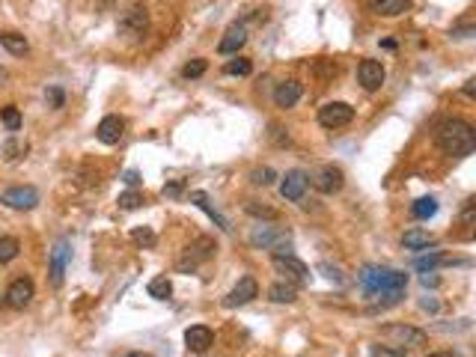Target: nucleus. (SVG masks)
I'll return each instance as SVG.
<instances>
[{"mask_svg":"<svg viewBox=\"0 0 476 357\" xmlns=\"http://www.w3.org/2000/svg\"><path fill=\"white\" fill-rule=\"evenodd\" d=\"M357 81H360L363 89H381L384 84V66L378 60H360V66H357Z\"/></svg>","mask_w":476,"mask_h":357,"instance_id":"1a4fd4ad","label":"nucleus"},{"mask_svg":"<svg viewBox=\"0 0 476 357\" xmlns=\"http://www.w3.org/2000/svg\"><path fill=\"white\" fill-rule=\"evenodd\" d=\"M146 24H149L146 9L134 6V9H128V12L122 15V21H119V30H122V33H134V36H140L143 30H146Z\"/></svg>","mask_w":476,"mask_h":357,"instance_id":"f3484780","label":"nucleus"},{"mask_svg":"<svg viewBox=\"0 0 476 357\" xmlns=\"http://www.w3.org/2000/svg\"><path fill=\"white\" fill-rule=\"evenodd\" d=\"M0 203L6 208H15V212H30V208L39 205V191L30 185H18V187H9V191L0 194Z\"/></svg>","mask_w":476,"mask_h":357,"instance_id":"20e7f679","label":"nucleus"},{"mask_svg":"<svg viewBox=\"0 0 476 357\" xmlns=\"http://www.w3.org/2000/svg\"><path fill=\"white\" fill-rule=\"evenodd\" d=\"M191 203H194V205H200L203 212H205L208 217H212V221H214L217 226H221L223 232H230V221H226V217L212 205V200H208V194H203V191H191Z\"/></svg>","mask_w":476,"mask_h":357,"instance_id":"aec40b11","label":"nucleus"},{"mask_svg":"<svg viewBox=\"0 0 476 357\" xmlns=\"http://www.w3.org/2000/svg\"><path fill=\"white\" fill-rule=\"evenodd\" d=\"M247 212H250V214H256V217H271V221H274V217H277V212H271V208H259V205H253V203H247Z\"/></svg>","mask_w":476,"mask_h":357,"instance_id":"4c0bfd02","label":"nucleus"},{"mask_svg":"<svg viewBox=\"0 0 476 357\" xmlns=\"http://www.w3.org/2000/svg\"><path fill=\"white\" fill-rule=\"evenodd\" d=\"M369 9L375 15H384V18H396L402 12L411 9V0H369Z\"/></svg>","mask_w":476,"mask_h":357,"instance_id":"6ab92c4d","label":"nucleus"},{"mask_svg":"<svg viewBox=\"0 0 476 357\" xmlns=\"http://www.w3.org/2000/svg\"><path fill=\"white\" fill-rule=\"evenodd\" d=\"M461 221H464V223H470V221H473V200H470L468 205H464V212H461Z\"/></svg>","mask_w":476,"mask_h":357,"instance_id":"c03bdc74","label":"nucleus"},{"mask_svg":"<svg viewBox=\"0 0 476 357\" xmlns=\"http://www.w3.org/2000/svg\"><path fill=\"white\" fill-rule=\"evenodd\" d=\"M301 84L298 81H283V84H277L274 89V104L277 107H295L298 102H301Z\"/></svg>","mask_w":476,"mask_h":357,"instance_id":"2eb2a0df","label":"nucleus"},{"mask_svg":"<svg viewBox=\"0 0 476 357\" xmlns=\"http://www.w3.org/2000/svg\"><path fill=\"white\" fill-rule=\"evenodd\" d=\"M66 259H68V244L60 241L51 250V286H63V274H66Z\"/></svg>","mask_w":476,"mask_h":357,"instance_id":"a211bd4d","label":"nucleus"},{"mask_svg":"<svg viewBox=\"0 0 476 357\" xmlns=\"http://www.w3.org/2000/svg\"><path fill=\"white\" fill-rule=\"evenodd\" d=\"M214 250H217V247H214V241H212V238H196V241H194V244L185 250V256H182V259H178V271H194V268L200 265V262L212 259V256H214Z\"/></svg>","mask_w":476,"mask_h":357,"instance_id":"423d86ee","label":"nucleus"},{"mask_svg":"<svg viewBox=\"0 0 476 357\" xmlns=\"http://www.w3.org/2000/svg\"><path fill=\"white\" fill-rule=\"evenodd\" d=\"M274 268H277V274H283V280L286 283H292V286H301L310 280V268H306L301 259H295L292 253H274Z\"/></svg>","mask_w":476,"mask_h":357,"instance_id":"7ed1b4c3","label":"nucleus"},{"mask_svg":"<svg viewBox=\"0 0 476 357\" xmlns=\"http://www.w3.org/2000/svg\"><path fill=\"white\" fill-rule=\"evenodd\" d=\"M143 205V194L137 191H125L122 196H119V208H125V212H134V208Z\"/></svg>","mask_w":476,"mask_h":357,"instance_id":"7c9ffc66","label":"nucleus"},{"mask_svg":"<svg viewBox=\"0 0 476 357\" xmlns=\"http://www.w3.org/2000/svg\"><path fill=\"white\" fill-rule=\"evenodd\" d=\"M274 178H277V173L271 170V167H256V170L250 173V182L253 185H262V187L274 185Z\"/></svg>","mask_w":476,"mask_h":357,"instance_id":"c756f323","label":"nucleus"},{"mask_svg":"<svg viewBox=\"0 0 476 357\" xmlns=\"http://www.w3.org/2000/svg\"><path fill=\"white\" fill-rule=\"evenodd\" d=\"M277 238H280V230H274V226H256L253 235H250V241L256 247H271Z\"/></svg>","mask_w":476,"mask_h":357,"instance_id":"a878e982","label":"nucleus"},{"mask_svg":"<svg viewBox=\"0 0 476 357\" xmlns=\"http://www.w3.org/2000/svg\"><path fill=\"white\" fill-rule=\"evenodd\" d=\"M402 244H405V250H425V247L434 244V238L423 230H408L402 235Z\"/></svg>","mask_w":476,"mask_h":357,"instance_id":"412c9836","label":"nucleus"},{"mask_svg":"<svg viewBox=\"0 0 476 357\" xmlns=\"http://www.w3.org/2000/svg\"><path fill=\"white\" fill-rule=\"evenodd\" d=\"M18 250H21V244H18V238L12 235H3L0 238V265H6V262H12Z\"/></svg>","mask_w":476,"mask_h":357,"instance_id":"bb28decb","label":"nucleus"},{"mask_svg":"<svg viewBox=\"0 0 476 357\" xmlns=\"http://www.w3.org/2000/svg\"><path fill=\"white\" fill-rule=\"evenodd\" d=\"M268 298H271L274 304H295L298 301V292L292 283H274L271 289H268Z\"/></svg>","mask_w":476,"mask_h":357,"instance_id":"4be33fe9","label":"nucleus"},{"mask_svg":"<svg viewBox=\"0 0 476 357\" xmlns=\"http://www.w3.org/2000/svg\"><path fill=\"white\" fill-rule=\"evenodd\" d=\"M250 60H244V57H238V60H230V63H226L223 66V72L226 75H238V77H247V75H250Z\"/></svg>","mask_w":476,"mask_h":357,"instance_id":"c85d7f7f","label":"nucleus"},{"mask_svg":"<svg viewBox=\"0 0 476 357\" xmlns=\"http://www.w3.org/2000/svg\"><path fill=\"white\" fill-rule=\"evenodd\" d=\"M33 295H36L33 280H30V277H18V280H12L6 289V304L12 306V310H24V306L33 301Z\"/></svg>","mask_w":476,"mask_h":357,"instance_id":"6e6552de","label":"nucleus"},{"mask_svg":"<svg viewBox=\"0 0 476 357\" xmlns=\"http://www.w3.org/2000/svg\"><path fill=\"white\" fill-rule=\"evenodd\" d=\"M128 357H146V354H128Z\"/></svg>","mask_w":476,"mask_h":357,"instance_id":"09e8293b","label":"nucleus"},{"mask_svg":"<svg viewBox=\"0 0 476 357\" xmlns=\"http://www.w3.org/2000/svg\"><path fill=\"white\" fill-rule=\"evenodd\" d=\"M122 182L134 187V185H140V176H137V170H125V173H122Z\"/></svg>","mask_w":476,"mask_h":357,"instance_id":"79ce46f5","label":"nucleus"},{"mask_svg":"<svg viewBox=\"0 0 476 357\" xmlns=\"http://www.w3.org/2000/svg\"><path fill=\"white\" fill-rule=\"evenodd\" d=\"M420 306H423V310H438V301H429V298H423Z\"/></svg>","mask_w":476,"mask_h":357,"instance_id":"49530a36","label":"nucleus"},{"mask_svg":"<svg viewBox=\"0 0 476 357\" xmlns=\"http://www.w3.org/2000/svg\"><path fill=\"white\" fill-rule=\"evenodd\" d=\"M360 289L366 298L378 301L381 306H393L405 298V289H408V274L393 271V268H381V265H366L360 274Z\"/></svg>","mask_w":476,"mask_h":357,"instance_id":"f257e3e1","label":"nucleus"},{"mask_svg":"<svg viewBox=\"0 0 476 357\" xmlns=\"http://www.w3.org/2000/svg\"><path fill=\"white\" fill-rule=\"evenodd\" d=\"M0 119H3V125L9 131H18V128H21V111H18L15 104H6L3 111H0Z\"/></svg>","mask_w":476,"mask_h":357,"instance_id":"cd10ccee","label":"nucleus"},{"mask_svg":"<svg viewBox=\"0 0 476 357\" xmlns=\"http://www.w3.org/2000/svg\"><path fill=\"white\" fill-rule=\"evenodd\" d=\"M149 295L155 298V301H167V298L173 295V283L167 280V277H155V280H149Z\"/></svg>","mask_w":476,"mask_h":357,"instance_id":"393cba45","label":"nucleus"},{"mask_svg":"<svg viewBox=\"0 0 476 357\" xmlns=\"http://www.w3.org/2000/svg\"><path fill=\"white\" fill-rule=\"evenodd\" d=\"M271 137H274V143H280V146L289 143V134H283V128H280V125H274V128H271Z\"/></svg>","mask_w":476,"mask_h":357,"instance_id":"ea45409f","label":"nucleus"},{"mask_svg":"<svg viewBox=\"0 0 476 357\" xmlns=\"http://www.w3.org/2000/svg\"><path fill=\"white\" fill-rule=\"evenodd\" d=\"M131 238H134V241L140 244V247H155V232L149 230V226H140V230H134Z\"/></svg>","mask_w":476,"mask_h":357,"instance_id":"72a5a7b5","label":"nucleus"},{"mask_svg":"<svg viewBox=\"0 0 476 357\" xmlns=\"http://www.w3.org/2000/svg\"><path fill=\"white\" fill-rule=\"evenodd\" d=\"M27 152V143L24 140H9L3 146V155H6V161H15V158H21Z\"/></svg>","mask_w":476,"mask_h":357,"instance_id":"473e14b6","label":"nucleus"},{"mask_svg":"<svg viewBox=\"0 0 476 357\" xmlns=\"http://www.w3.org/2000/svg\"><path fill=\"white\" fill-rule=\"evenodd\" d=\"M182 194V182H173V185H164V196H178Z\"/></svg>","mask_w":476,"mask_h":357,"instance_id":"37998d69","label":"nucleus"},{"mask_svg":"<svg viewBox=\"0 0 476 357\" xmlns=\"http://www.w3.org/2000/svg\"><path fill=\"white\" fill-rule=\"evenodd\" d=\"M0 45H3L9 54H15V57H21V54H27V51H30L27 39H24V36H18V33H0Z\"/></svg>","mask_w":476,"mask_h":357,"instance_id":"b1692460","label":"nucleus"},{"mask_svg":"<svg viewBox=\"0 0 476 357\" xmlns=\"http://www.w3.org/2000/svg\"><path fill=\"white\" fill-rule=\"evenodd\" d=\"M411 214L420 217V221H429V217L438 214V200H434V196H420V200L411 205Z\"/></svg>","mask_w":476,"mask_h":357,"instance_id":"5701e85b","label":"nucleus"},{"mask_svg":"<svg viewBox=\"0 0 476 357\" xmlns=\"http://www.w3.org/2000/svg\"><path fill=\"white\" fill-rule=\"evenodd\" d=\"M351 119H354V107L345 102H331L319 111V122L324 128H342V125H349Z\"/></svg>","mask_w":476,"mask_h":357,"instance_id":"0eeeda50","label":"nucleus"},{"mask_svg":"<svg viewBox=\"0 0 476 357\" xmlns=\"http://www.w3.org/2000/svg\"><path fill=\"white\" fill-rule=\"evenodd\" d=\"M461 93L468 95V98H473V95H476V81H468V84H464V86H461Z\"/></svg>","mask_w":476,"mask_h":357,"instance_id":"a18cd8bd","label":"nucleus"},{"mask_svg":"<svg viewBox=\"0 0 476 357\" xmlns=\"http://www.w3.org/2000/svg\"><path fill=\"white\" fill-rule=\"evenodd\" d=\"M372 357H405V351L393 345H372Z\"/></svg>","mask_w":476,"mask_h":357,"instance_id":"e433bc0d","label":"nucleus"},{"mask_svg":"<svg viewBox=\"0 0 476 357\" xmlns=\"http://www.w3.org/2000/svg\"><path fill=\"white\" fill-rule=\"evenodd\" d=\"M122 134H125V122L119 116H104L102 122H98V128H95V137L104 146H116L119 140H122Z\"/></svg>","mask_w":476,"mask_h":357,"instance_id":"4468645a","label":"nucleus"},{"mask_svg":"<svg viewBox=\"0 0 476 357\" xmlns=\"http://www.w3.org/2000/svg\"><path fill=\"white\" fill-rule=\"evenodd\" d=\"M443 262H446V259H443L441 253H432V256H420V259H416L414 265L420 268V271H434V268L443 265Z\"/></svg>","mask_w":476,"mask_h":357,"instance_id":"2f4dec72","label":"nucleus"},{"mask_svg":"<svg viewBox=\"0 0 476 357\" xmlns=\"http://www.w3.org/2000/svg\"><path fill=\"white\" fill-rule=\"evenodd\" d=\"M185 345L191 351L196 354H203L208 351L214 345V333H212V327H205V324H194V327H187L185 331Z\"/></svg>","mask_w":476,"mask_h":357,"instance_id":"ddd939ff","label":"nucleus"},{"mask_svg":"<svg viewBox=\"0 0 476 357\" xmlns=\"http://www.w3.org/2000/svg\"><path fill=\"white\" fill-rule=\"evenodd\" d=\"M45 98H48V104H51L54 111H57V107H63V102H66V95H63V89H60V86H48Z\"/></svg>","mask_w":476,"mask_h":357,"instance_id":"c9c22d12","label":"nucleus"},{"mask_svg":"<svg viewBox=\"0 0 476 357\" xmlns=\"http://www.w3.org/2000/svg\"><path fill=\"white\" fill-rule=\"evenodd\" d=\"M306 185H310V178H306L301 170H289V173L283 176V182H280V194H283V200L298 203V200L304 196Z\"/></svg>","mask_w":476,"mask_h":357,"instance_id":"f8f14e48","label":"nucleus"},{"mask_svg":"<svg viewBox=\"0 0 476 357\" xmlns=\"http://www.w3.org/2000/svg\"><path fill=\"white\" fill-rule=\"evenodd\" d=\"M384 340H390L393 349H402V345H425V333L420 327H411V324H387L384 327Z\"/></svg>","mask_w":476,"mask_h":357,"instance_id":"39448f33","label":"nucleus"},{"mask_svg":"<svg viewBox=\"0 0 476 357\" xmlns=\"http://www.w3.org/2000/svg\"><path fill=\"white\" fill-rule=\"evenodd\" d=\"M319 268H322V271H327V274H324V277H327V280H336V283H342V274H340V271H336V268H331V265H327V262H322Z\"/></svg>","mask_w":476,"mask_h":357,"instance_id":"58836bf2","label":"nucleus"},{"mask_svg":"<svg viewBox=\"0 0 476 357\" xmlns=\"http://www.w3.org/2000/svg\"><path fill=\"white\" fill-rule=\"evenodd\" d=\"M182 75L185 77H200V75H205V60H191V63L182 68Z\"/></svg>","mask_w":476,"mask_h":357,"instance_id":"f704fd0d","label":"nucleus"},{"mask_svg":"<svg viewBox=\"0 0 476 357\" xmlns=\"http://www.w3.org/2000/svg\"><path fill=\"white\" fill-rule=\"evenodd\" d=\"M244 42H247V27L244 24H232L223 33L221 45H217V51H221V54H235L238 48H244Z\"/></svg>","mask_w":476,"mask_h":357,"instance_id":"dca6fc26","label":"nucleus"},{"mask_svg":"<svg viewBox=\"0 0 476 357\" xmlns=\"http://www.w3.org/2000/svg\"><path fill=\"white\" fill-rule=\"evenodd\" d=\"M259 295V283L253 280V277H241V280L235 283V289L226 295V306H244V304H250L253 298Z\"/></svg>","mask_w":476,"mask_h":357,"instance_id":"9b49d317","label":"nucleus"},{"mask_svg":"<svg viewBox=\"0 0 476 357\" xmlns=\"http://www.w3.org/2000/svg\"><path fill=\"white\" fill-rule=\"evenodd\" d=\"M438 146H441V152L450 158L473 155V149H476L473 125L464 122V119H443L438 125Z\"/></svg>","mask_w":476,"mask_h":357,"instance_id":"f03ea898","label":"nucleus"},{"mask_svg":"<svg viewBox=\"0 0 476 357\" xmlns=\"http://www.w3.org/2000/svg\"><path fill=\"white\" fill-rule=\"evenodd\" d=\"M313 185H315V191H322V194H336V191H340V187L345 185V176H342L340 167L327 164V167H322V170L315 173Z\"/></svg>","mask_w":476,"mask_h":357,"instance_id":"9d476101","label":"nucleus"},{"mask_svg":"<svg viewBox=\"0 0 476 357\" xmlns=\"http://www.w3.org/2000/svg\"><path fill=\"white\" fill-rule=\"evenodd\" d=\"M473 33H476V30H473V27L468 24V27H455V30H452V33H450V36H455V39H470Z\"/></svg>","mask_w":476,"mask_h":357,"instance_id":"a19ab883","label":"nucleus"},{"mask_svg":"<svg viewBox=\"0 0 476 357\" xmlns=\"http://www.w3.org/2000/svg\"><path fill=\"white\" fill-rule=\"evenodd\" d=\"M425 357H452L450 351H432V354H425Z\"/></svg>","mask_w":476,"mask_h":357,"instance_id":"de8ad7c7","label":"nucleus"}]
</instances>
